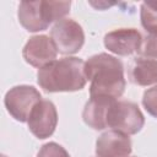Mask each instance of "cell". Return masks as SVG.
Listing matches in <instances>:
<instances>
[{
	"label": "cell",
	"instance_id": "e0dca14e",
	"mask_svg": "<svg viewBox=\"0 0 157 157\" xmlns=\"http://www.w3.org/2000/svg\"><path fill=\"white\" fill-rule=\"evenodd\" d=\"M1 157H6V156H4V155H2V156H1Z\"/></svg>",
	"mask_w": 157,
	"mask_h": 157
},
{
	"label": "cell",
	"instance_id": "3957f363",
	"mask_svg": "<svg viewBox=\"0 0 157 157\" xmlns=\"http://www.w3.org/2000/svg\"><path fill=\"white\" fill-rule=\"evenodd\" d=\"M145 124V117L137 104L129 101H115L108 114V128L126 135L137 134Z\"/></svg>",
	"mask_w": 157,
	"mask_h": 157
},
{
	"label": "cell",
	"instance_id": "4fadbf2b",
	"mask_svg": "<svg viewBox=\"0 0 157 157\" xmlns=\"http://www.w3.org/2000/svg\"><path fill=\"white\" fill-rule=\"evenodd\" d=\"M141 25L148 34H157V1H145L140 9Z\"/></svg>",
	"mask_w": 157,
	"mask_h": 157
},
{
	"label": "cell",
	"instance_id": "277c9868",
	"mask_svg": "<svg viewBox=\"0 0 157 157\" xmlns=\"http://www.w3.org/2000/svg\"><path fill=\"white\" fill-rule=\"evenodd\" d=\"M39 101H42V96L37 88L28 85H20L6 92L4 104L15 120L25 123L28 121L32 109Z\"/></svg>",
	"mask_w": 157,
	"mask_h": 157
},
{
	"label": "cell",
	"instance_id": "5bb4252c",
	"mask_svg": "<svg viewBox=\"0 0 157 157\" xmlns=\"http://www.w3.org/2000/svg\"><path fill=\"white\" fill-rule=\"evenodd\" d=\"M140 58L157 59V34H148L142 38L141 48L137 53Z\"/></svg>",
	"mask_w": 157,
	"mask_h": 157
},
{
	"label": "cell",
	"instance_id": "9a60e30c",
	"mask_svg": "<svg viewBox=\"0 0 157 157\" xmlns=\"http://www.w3.org/2000/svg\"><path fill=\"white\" fill-rule=\"evenodd\" d=\"M37 157H70V155L61 145L56 142H48L40 147Z\"/></svg>",
	"mask_w": 157,
	"mask_h": 157
},
{
	"label": "cell",
	"instance_id": "7c38bea8",
	"mask_svg": "<svg viewBox=\"0 0 157 157\" xmlns=\"http://www.w3.org/2000/svg\"><path fill=\"white\" fill-rule=\"evenodd\" d=\"M129 77L132 83L139 86L157 83V60L135 58L129 69Z\"/></svg>",
	"mask_w": 157,
	"mask_h": 157
},
{
	"label": "cell",
	"instance_id": "30bf717a",
	"mask_svg": "<svg viewBox=\"0 0 157 157\" xmlns=\"http://www.w3.org/2000/svg\"><path fill=\"white\" fill-rule=\"evenodd\" d=\"M21 26L28 32L45 31L49 27L47 15L43 6V0L21 1L17 11Z\"/></svg>",
	"mask_w": 157,
	"mask_h": 157
},
{
	"label": "cell",
	"instance_id": "52a82bcc",
	"mask_svg": "<svg viewBox=\"0 0 157 157\" xmlns=\"http://www.w3.org/2000/svg\"><path fill=\"white\" fill-rule=\"evenodd\" d=\"M58 49L49 36L38 34L31 37L22 49V56L33 67H43L56 60Z\"/></svg>",
	"mask_w": 157,
	"mask_h": 157
},
{
	"label": "cell",
	"instance_id": "2e32d148",
	"mask_svg": "<svg viewBox=\"0 0 157 157\" xmlns=\"http://www.w3.org/2000/svg\"><path fill=\"white\" fill-rule=\"evenodd\" d=\"M142 105L150 115L157 118V85L144 92Z\"/></svg>",
	"mask_w": 157,
	"mask_h": 157
},
{
	"label": "cell",
	"instance_id": "8fae6325",
	"mask_svg": "<svg viewBox=\"0 0 157 157\" xmlns=\"http://www.w3.org/2000/svg\"><path fill=\"white\" fill-rule=\"evenodd\" d=\"M115 101L117 99L108 97H91L82 112L85 124L93 130H103L108 128L109 109Z\"/></svg>",
	"mask_w": 157,
	"mask_h": 157
},
{
	"label": "cell",
	"instance_id": "7a4b0ae2",
	"mask_svg": "<svg viewBox=\"0 0 157 157\" xmlns=\"http://www.w3.org/2000/svg\"><path fill=\"white\" fill-rule=\"evenodd\" d=\"M37 82L50 93L80 91L87 83L85 61L75 56L54 60L38 70Z\"/></svg>",
	"mask_w": 157,
	"mask_h": 157
},
{
	"label": "cell",
	"instance_id": "6da1fadb",
	"mask_svg": "<svg viewBox=\"0 0 157 157\" xmlns=\"http://www.w3.org/2000/svg\"><path fill=\"white\" fill-rule=\"evenodd\" d=\"M85 74L87 81L91 82L90 97L118 99L123 96L126 81L120 59L107 53L92 55L85 63Z\"/></svg>",
	"mask_w": 157,
	"mask_h": 157
},
{
	"label": "cell",
	"instance_id": "8992f818",
	"mask_svg": "<svg viewBox=\"0 0 157 157\" xmlns=\"http://www.w3.org/2000/svg\"><path fill=\"white\" fill-rule=\"evenodd\" d=\"M28 129L37 139H47L55 131L58 124V112L54 103L49 99L39 101L28 118Z\"/></svg>",
	"mask_w": 157,
	"mask_h": 157
},
{
	"label": "cell",
	"instance_id": "ba28073f",
	"mask_svg": "<svg viewBox=\"0 0 157 157\" xmlns=\"http://www.w3.org/2000/svg\"><path fill=\"white\" fill-rule=\"evenodd\" d=\"M104 47L120 56L139 53L142 44V36L135 28H119L108 32L103 39Z\"/></svg>",
	"mask_w": 157,
	"mask_h": 157
},
{
	"label": "cell",
	"instance_id": "5b68a950",
	"mask_svg": "<svg viewBox=\"0 0 157 157\" xmlns=\"http://www.w3.org/2000/svg\"><path fill=\"white\" fill-rule=\"evenodd\" d=\"M50 38L53 39L58 53L64 55L76 54L81 50L85 43L82 27L71 18H64L56 22L50 29Z\"/></svg>",
	"mask_w": 157,
	"mask_h": 157
},
{
	"label": "cell",
	"instance_id": "9c48e42d",
	"mask_svg": "<svg viewBox=\"0 0 157 157\" xmlns=\"http://www.w3.org/2000/svg\"><path fill=\"white\" fill-rule=\"evenodd\" d=\"M132 151L129 135L115 130H108L96 141L97 157H128Z\"/></svg>",
	"mask_w": 157,
	"mask_h": 157
}]
</instances>
